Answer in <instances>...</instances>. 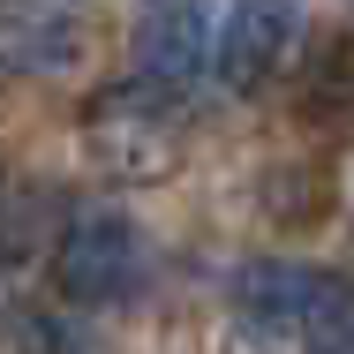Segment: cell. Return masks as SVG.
Here are the masks:
<instances>
[{
    "instance_id": "3",
    "label": "cell",
    "mask_w": 354,
    "mask_h": 354,
    "mask_svg": "<svg viewBox=\"0 0 354 354\" xmlns=\"http://www.w3.org/2000/svg\"><path fill=\"white\" fill-rule=\"evenodd\" d=\"M294 30H301V0H234L226 23H218V38H212L218 83H226V91H257V83L286 61Z\"/></svg>"
},
{
    "instance_id": "2",
    "label": "cell",
    "mask_w": 354,
    "mask_h": 354,
    "mask_svg": "<svg viewBox=\"0 0 354 354\" xmlns=\"http://www.w3.org/2000/svg\"><path fill=\"white\" fill-rule=\"evenodd\" d=\"M53 279L75 309H113L129 301L143 279V234L121 212H83L61 234V257H53Z\"/></svg>"
},
{
    "instance_id": "1",
    "label": "cell",
    "mask_w": 354,
    "mask_h": 354,
    "mask_svg": "<svg viewBox=\"0 0 354 354\" xmlns=\"http://www.w3.org/2000/svg\"><path fill=\"white\" fill-rule=\"evenodd\" d=\"M234 301L257 332L272 339H332L354 324V286L339 272H317V264H249L234 279Z\"/></svg>"
},
{
    "instance_id": "5",
    "label": "cell",
    "mask_w": 354,
    "mask_h": 354,
    "mask_svg": "<svg viewBox=\"0 0 354 354\" xmlns=\"http://www.w3.org/2000/svg\"><path fill=\"white\" fill-rule=\"evenodd\" d=\"M309 354H354V324H347V332H332V339H317Z\"/></svg>"
},
{
    "instance_id": "4",
    "label": "cell",
    "mask_w": 354,
    "mask_h": 354,
    "mask_svg": "<svg viewBox=\"0 0 354 354\" xmlns=\"http://www.w3.org/2000/svg\"><path fill=\"white\" fill-rule=\"evenodd\" d=\"M204 61H212L204 0H158V8H143V23H136V75L143 83L174 91V83H189Z\"/></svg>"
}]
</instances>
